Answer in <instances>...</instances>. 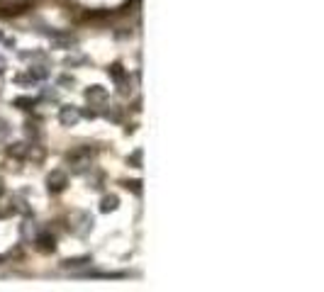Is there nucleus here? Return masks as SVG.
<instances>
[{"mask_svg": "<svg viewBox=\"0 0 324 292\" xmlns=\"http://www.w3.org/2000/svg\"><path fill=\"white\" fill-rule=\"evenodd\" d=\"M37 248L44 251V254H49V251L56 248V241H54V236L49 232H42V234H37Z\"/></svg>", "mask_w": 324, "mask_h": 292, "instance_id": "0eeeda50", "label": "nucleus"}, {"mask_svg": "<svg viewBox=\"0 0 324 292\" xmlns=\"http://www.w3.org/2000/svg\"><path fill=\"white\" fill-rule=\"evenodd\" d=\"M27 148H30V146L22 144V142H20V144H10V146H8V156H15V158H24V156H27Z\"/></svg>", "mask_w": 324, "mask_h": 292, "instance_id": "9d476101", "label": "nucleus"}, {"mask_svg": "<svg viewBox=\"0 0 324 292\" xmlns=\"http://www.w3.org/2000/svg\"><path fill=\"white\" fill-rule=\"evenodd\" d=\"M74 64H86V56H68L66 66H74Z\"/></svg>", "mask_w": 324, "mask_h": 292, "instance_id": "dca6fc26", "label": "nucleus"}, {"mask_svg": "<svg viewBox=\"0 0 324 292\" xmlns=\"http://www.w3.org/2000/svg\"><path fill=\"white\" fill-rule=\"evenodd\" d=\"M108 73L112 76L117 83H122V80H124V71H122V66H120V64H112V66L108 68Z\"/></svg>", "mask_w": 324, "mask_h": 292, "instance_id": "ddd939ff", "label": "nucleus"}, {"mask_svg": "<svg viewBox=\"0 0 324 292\" xmlns=\"http://www.w3.org/2000/svg\"><path fill=\"white\" fill-rule=\"evenodd\" d=\"M58 95L54 90H44V100H56Z\"/></svg>", "mask_w": 324, "mask_h": 292, "instance_id": "a211bd4d", "label": "nucleus"}, {"mask_svg": "<svg viewBox=\"0 0 324 292\" xmlns=\"http://www.w3.org/2000/svg\"><path fill=\"white\" fill-rule=\"evenodd\" d=\"M127 185H132L134 192H139V180H132V182H127Z\"/></svg>", "mask_w": 324, "mask_h": 292, "instance_id": "6ab92c4d", "label": "nucleus"}, {"mask_svg": "<svg viewBox=\"0 0 324 292\" xmlns=\"http://www.w3.org/2000/svg\"><path fill=\"white\" fill-rule=\"evenodd\" d=\"M117 204H120L117 195H105L100 202V212H112V210H117Z\"/></svg>", "mask_w": 324, "mask_h": 292, "instance_id": "9b49d317", "label": "nucleus"}, {"mask_svg": "<svg viewBox=\"0 0 324 292\" xmlns=\"http://www.w3.org/2000/svg\"><path fill=\"white\" fill-rule=\"evenodd\" d=\"M78 120H80V110L74 108V105H64V108L58 110V122L64 127H74Z\"/></svg>", "mask_w": 324, "mask_h": 292, "instance_id": "39448f33", "label": "nucleus"}, {"mask_svg": "<svg viewBox=\"0 0 324 292\" xmlns=\"http://www.w3.org/2000/svg\"><path fill=\"white\" fill-rule=\"evenodd\" d=\"M5 68H8V64H5V58H2V56H0V73L5 71Z\"/></svg>", "mask_w": 324, "mask_h": 292, "instance_id": "aec40b11", "label": "nucleus"}, {"mask_svg": "<svg viewBox=\"0 0 324 292\" xmlns=\"http://www.w3.org/2000/svg\"><path fill=\"white\" fill-rule=\"evenodd\" d=\"M93 156H96V148H90V146H78V148L66 154V161L71 164V168H74L76 173H80V170H86V168L90 166Z\"/></svg>", "mask_w": 324, "mask_h": 292, "instance_id": "f257e3e1", "label": "nucleus"}, {"mask_svg": "<svg viewBox=\"0 0 324 292\" xmlns=\"http://www.w3.org/2000/svg\"><path fill=\"white\" fill-rule=\"evenodd\" d=\"M0 260H2V258H0Z\"/></svg>", "mask_w": 324, "mask_h": 292, "instance_id": "412c9836", "label": "nucleus"}, {"mask_svg": "<svg viewBox=\"0 0 324 292\" xmlns=\"http://www.w3.org/2000/svg\"><path fill=\"white\" fill-rule=\"evenodd\" d=\"M15 105H18V108H22V110H30L32 105H34V100H32V98H18V100H15Z\"/></svg>", "mask_w": 324, "mask_h": 292, "instance_id": "2eb2a0df", "label": "nucleus"}, {"mask_svg": "<svg viewBox=\"0 0 324 292\" xmlns=\"http://www.w3.org/2000/svg\"><path fill=\"white\" fill-rule=\"evenodd\" d=\"M10 132H12V127H10L5 120H0V142H5V139L10 136Z\"/></svg>", "mask_w": 324, "mask_h": 292, "instance_id": "4468645a", "label": "nucleus"}, {"mask_svg": "<svg viewBox=\"0 0 324 292\" xmlns=\"http://www.w3.org/2000/svg\"><path fill=\"white\" fill-rule=\"evenodd\" d=\"M49 76V68H44V66H32L30 71H27V76H20L18 78V83H24V80H44Z\"/></svg>", "mask_w": 324, "mask_h": 292, "instance_id": "423d86ee", "label": "nucleus"}, {"mask_svg": "<svg viewBox=\"0 0 324 292\" xmlns=\"http://www.w3.org/2000/svg\"><path fill=\"white\" fill-rule=\"evenodd\" d=\"M66 185H68V176H66L64 170H52V173L46 176V188H49V192H61V190H66Z\"/></svg>", "mask_w": 324, "mask_h": 292, "instance_id": "7ed1b4c3", "label": "nucleus"}, {"mask_svg": "<svg viewBox=\"0 0 324 292\" xmlns=\"http://www.w3.org/2000/svg\"><path fill=\"white\" fill-rule=\"evenodd\" d=\"M30 8V0H0V15H20Z\"/></svg>", "mask_w": 324, "mask_h": 292, "instance_id": "20e7f679", "label": "nucleus"}, {"mask_svg": "<svg viewBox=\"0 0 324 292\" xmlns=\"http://www.w3.org/2000/svg\"><path fill=\"white\" fill-rule=\"evenodd\" d=\"M71 224H74V226H71V229H74V234L83 236V234H88V232L93 229V217H90V214H86V212H76Z\"/></svg>", "mask_w": 324, "mask_h": 292, "instance_id": "f03ea898", "label": "nucleus"}, {"mask_svg": "<svg viewBox=\"0 0 324 292\" xmlns=\"http://www.w3.org/2000/svg\"><path fill=\"white\" fill-rule=\"evenodd\" d=\"M86 100H88V102H105V100H108V90H105L102 86H90V88L86 90Z\"/></svg>", "mask_w": 324, "mask_h": 292, "instance_id": "6e6552de", "label": "nucleus"}, {"mask_svg": "<svg viewBox=\"0 0 324 292\" xmlns=\"http://www.w3.org/2000/svg\"><path fill=\"white\" fill-rule=\"evenodd\" d=\"M52 42L56 44V46H66V49H71L74 44H76V36H71V34H52Z\"/></svg>", "mask_w": 324, "mask_h": 292, "instance_id": "1a4fd4ad", "label": "nucleus"}, {"mask_svg": "<svg viewBox=\"0 0 324 292\" xmlns=\"http://www.w3.org/2000/svg\"><path fill=\"white\" fill-rule=\"evenodd\" d=\"M58 83H61V86H74V78H71V76H61Z\"/></svg>", "mask_w": 324, "mask_h": 292, "instance_id": "f3484780", "label": "nucleus"}, {"mask_svg": "<svg viewBox=\"0 0 324 292\" xmlns=\"http://www.w3.org/2000/svg\"><path fill=\"white\" fill-rule=\"evenodd\" d=\"M80 266H90V258L83 256V258H68V260H64L66 270H74V268H80Z\"/></svg>", "mask_w": 324, "mask_h": 292, "instance_id": "f8f14e48", "label": "nucleus"}]
</instances>
